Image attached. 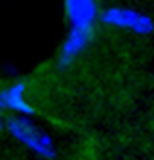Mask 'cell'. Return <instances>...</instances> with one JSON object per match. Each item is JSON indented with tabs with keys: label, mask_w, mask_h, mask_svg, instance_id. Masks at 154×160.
<instances>
[{
	"label": "cell",
	"mask_w": 154,
	"mask_h": 160,
	"mask_svg": "<svg viewBox=\"0 0 154 160\" xmlns=\"http://www.w3.org/2000/svg\"><path fill=\"white\" fill-rule=\"evenodd\" d=\"M5 126L11 137H14L19 143H22L38 157L44 160L54 159L56 149L51 137L38 124H34L30 117L25 115L11 117L8 121H5Z\"/></svg>",
	"instance_id": "cell-1"
},
{
	"label": "cell",
	"mask_w": 154,
	"mask_h": 160,
	"mask_svg": "<svg viewBox=\"0 0 154 160\" xmlns=\"http://www.w3.org/2000/svg\"><path fill=\"white\" fill-rule=\"evenodd\" d=\"M100 20L109 27L131 30L140 36L150 34L154 30V22L150 16L131 8H121V6L107 8L100 14Z\"/></svg>",
	"instance_id": "cell-2"
},
{
	"label": "cell",
	"mask_w": 154,
	"mask_h": 160,
	"mask_svg": "<svg viewBox=\"0 0 154 160\" xmlns=\"http://www.w3.org/2000/svg\"><path fill=\"white\" fill-rule=\"evenodd\" d=\"M64 12L70 28L94 31L100 20L97 0H64Z\"/></svg>",
	"instance_id": "cell-3"
},
{
	"label": "cell",
	"mask_w": 154,
	"mask_h": 160,
	"mask_svg": "<svg viewBox=\"0 0 154 160\" xmlns=\"http://www.w3.org/2000/svg\"><path fill=\"white\" fill-rule=\"evenodd\" d=\"M0 109L25 117H33L36 113L34 106L27 98L25 82H13L0 90Z\"/></svg>",
	"instance_id": "cell-4"
},
{
	"label": "cell",
	"mask_w": 154,
	"mask_h": 160,
	"mask_svg": "<svg viewBox=\"0 0 154 160\" xmlns=\"http://www.w3.org/2000/svg\"><path fill=\"white\" fill-rule=\"evenodd\" d=\"M92 36H94V31L69 28L65 39L62 41L61 50H59V64L70 65L73 61H76L89 47Z\"/></svg>",
	"instance_id": "cell-5"
},
{
	"label": "cell",
	"mask_w": 154,
	"mask_h": 160,
	"mask_svg": "<svg viewBox=\"0 0 154 160\" xmlns=\"http://www.w3.org/2000/svg\"><path fill=\"white\" fill-rule=\"evenodd\" d=\"M5 124V118H3V113H2V109H0V128Z\"/></svg>",
	"instance_id": "cell-6"
}]
</instances>
